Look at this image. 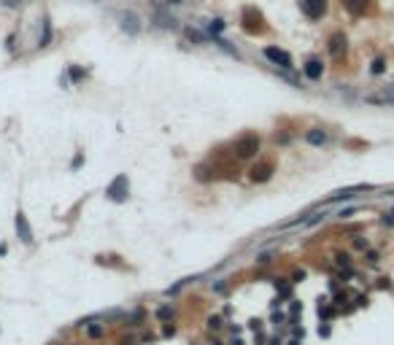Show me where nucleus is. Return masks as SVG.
<instances>
[{
  "label": "nucleus",
  "instance_id": "f257e3e1",
  "mask_svg": "<svg viewBox=\"0 0 394 345\" xmlns=\"http://www.w3.org/2000/svg\"><path fill=\"white\" fill-rule=\"evenodd\" d=\"M259 151V138L256 135H243L241 140L235 143V157L246 159V157H254Z\"/></svg>",
  "mask_w": 394,
  "mask_h": 345
},
{
  "label": "nucleus",
  "instance_id": "f03ea898",
  "mask_svg": "<svg viewBox=\"0 0 394 345\" xmlns=\"http://www.w3.org/2000/svg\"><path fill=\"white\" fill-rule=\"evenodd\" d=\"M127 192H130V183H127V175H116L113 178V183L108 186V197L113 200V203H124L127 200Z\"/></svg>",
  "mask_w": 394,
  "mask_h": 345
},
{
  "label": "nucleus",
  "instance_id": "7ed1b4c3",
  "mask_svg": "<svg viewBox=\"0 0 394 345\" xmlns=\"http://www.w3.org/2000/svg\"><path fill=\"white\" fill-rule=\"evenodd\" d=\"M300 8L308 19H322L327 14V0H300Z\"/></svg>",
  "mask_w": 394,
  "mask_h": 345
},
{
  "label": "nucleus",
  "instance_id": "20e7f679",
  "mask_svg": "<svg viewBox=\"0 0 394 345\" xmlns=\"http://www.w3.org/2000/svg\"><path fill=\"white\" fill-rule=\"evenodd\" d=\"M265 57L273 62V65H278V68H292V57H289L284 49H276V46H267V49H265Z\"/></svg>",
  "mask_w": 394,
  "mask_h": 345
},
{
  "label": "nucleus",
  "instance_id": "39448f33",
  "mask_svg": "<svg viewBox=\"0 0 394 345\" xmlns=\"http://www.w3.org/2000/svg\"><path fill=\"white\" fill-rule=\"evenodd\" d=\"M364 100L370 103V105H394V86L384 92H373V95H367Z\"/></svg>",
  "mask_w": 394,
  "mask_h": 345
},
{
  "label": "nucleus",
  "instance_id": "423d86ee",
  "mask_svg": "<svg viewBox=\"0 0 394 345\" xmlns=\"http://www.w3.org/2000/svg\"><path fill=\"white\" fill-rule=\"evenodd\" d=\"M16 232H19V238H22V243H33V229H30V224H27V216L22 213H16Z\"/></svg>",
  "mask_w": 394,
  "mask_h": 345
},
{
  "label": "nucleus",
  "instance_id": "0eeeda50",
  "mask_svg": "<svg viewBox=\"0 0 394 345\" xmlns=\"http://www.w3.org/2000/svg\"><path fill=\"white\" fill-rule=\"evenodd\" d=\"M343 51H346V35L335 33V35L329 38V54H332V57H340Z\"/></svg>",
  "mask_w": 394,
  "mask_h": 345
},
{
  "label": "nucleus",
  "instance_id": "6e6552de",
  "mask_svg": "<svg viewBox=\"0 0 394 345\" xmlns=\"http://www.w3.org/2000/svg\"><path fill=\"white\" fill-rule=\"evenodd\" d=\"M270 175H273V165H267V162H265V165H256V168L251 170V178H254V181H259V183L267 181Z\"/></svg>",
  "mask_w": 394,
  "mask_h": 345
},
{
  "label": "nucleus",
  "instance_id": "1a4fd4ad",
  "mask_svg": "<svg viewBox=\"0 0 394 345\" xmlns=\"http://www.w3.org/2000/svg\"><path fill=\"white\" fill-rule=\"evenodd\" d=\"M322 70H324V65H322L319 60H308V62H305V76L313 78V81H316V78H322Z\"/></svg>",
  "mask_w": 394,
  "mask_h": 345
},
{
  "label": "nucleus",
  "instance_id": "9d476101",
  "mask_svg": "<svg viewBox=\"0 0 394 345\" xmlns=\"http://www.w3.org/2000/svg\"><path fill=\"white\" fill-rule=\"evenodd\" d=\"M343 5L351 14H364V8H367V0H343Z\"/></svg>",
  "mask_w": 394,
  "mask_h": 345
},
{
  "label": "nucleus",
  "instance_id": "9b49d317",
  "mask_svg": "<svg viewBox=\"0 0 394 345\" xmlns=\"http://www.w3.org/2000/svg\"><path fill=\"white\" fill-rule=\"evenodd\" d=\"M324 140H327V132H322V130H311V132H308V143H313V146H322Z\"/></svg>",
  "mask_w": 394,
  "mask_h": 345
},
{
  "label": "nucleus",
  "instance_id": "f8f14e48",
  "mask_svg": "<svg viewBox=\"0 0 394 345\" xmlns=\"http://www.w3.org/2000/svg\"><path fill=\"white\" fill-rule=\"evenodd\" d=\"M208 329H221V318H219V315H211V318H208Z\"/></svg>",
  "mask_w": 394,
  "mask_h": 345
},
{
  "label": "nucleus",
  "instance_id": "ddd939ff",
  "mask_svg": "<svg viewBox=\"0 0 394 345\" xmlns=\"http://www.w3.org/2000/svg\"><path fill=\"white\" fill-rule=\"evenodd\" d=\"M384 68H386V62H384V60H375L373 65H370V70H373V73H384Z\"/></svg>",
  "mask_w": 394,
  "mask_h": 345
},
{
  "label": "nucleus",
  "instance_id": "4468645a",
  "mask_svg": "<svg viewBox=\"0 0 394 345\" xmlns=\"http://www.w3.org/2000/svg\"><path fill=\"white\" fill-rule=\"evenodd\" d=\"M89 335H92V337H100V335H103V326H89Z\"/></svg>",
  "mask_w": 394,
  "mask_h": 345
},
{
  "label": "nucleus",
  "instance_id": "2eb2a0df",
  "mask_svg": "<svg viewBox=\"0 0 394 345\" xmlns=\"http://www.w3.org/2000/svg\"><path fill=\"white\" fill-rule=\"evenodd\" d=\"M157 315H159V318H168V315H170V308H159Z\"/></svg>",
  "mask_w": 394,
  "mask_h": 345
},
{
  "label": "nucleus",
  "instance_id": "dca6fc26",
  "mask_svg": "<svg viewBox=\"0 0 394 345\" xmlns=\"http://www.w3.org/2000/svg\"><path fill=\"white\" fill-rule=\"evenodd\" d=\"M170 3H181V0H170Z\"/></svg>",
  "mask_w": 394,
  "mask_h": 345
}]
</instances>
